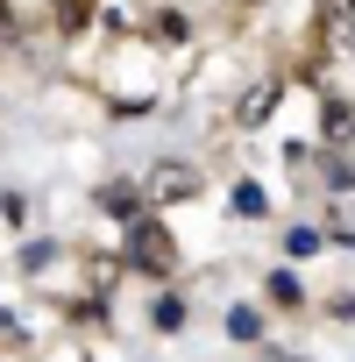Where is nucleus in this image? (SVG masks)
<instances>
[{"label":"nucleus","mask_w":355,"mask_h":362,"mask_svg":"<svg viewBox=\"0 0 355 362\" xmlns=\"http://www.w3.org/2000/svg\"><path fill=\"white\" fill-rule=\"evenodd\" d=\"M121 270H142V277H156V284L178 270V235H170L163 214H142L135 228H121Z\"/></svg>","instance_id":"1"},{"label":"nucleus","mask_w":355,"mask_h":362,"mask_svg":"<svg viewBox=\"0 0 355 362\" xmlns=\"http://www.w3.org/2000/svg\"><path fill=\"white\" fill-rule=\"evenodd\" d=\"M192 36H199V22L178 8V0H149V15L135 22V43H149V50H178V57L192 50Z\"/></svg>","instance_id":"2"},{"label":"nucleus","mask_w":355,"mask_h":362,"mask_svg":"<svg viewBox=\"0 0 355 362\" xmlns=\"http://www.w3.org/2000/svg\"><path fill=\"white\" fill-rule=\"evenodd\" d=\"M199 163H178V156H163V163H149V177H142V199H149V214H163V206H178V199H199Z\"/></svg>","instance_id":"3"},{"label":"nucleus","mask_w":355,"mask_h":362,"mask_svg":"<svg viewBox=\"0 0 355 362\" xmlns=\"http://www.w3.org/2000/svg\"><path fill=\"white\" fill-rule=\"evenodd\" d=\"M93 214H100V221H114V228H135V221L149 214L142 177H100V185H93Z\"/></svg>","instance_id":"4"},{"label":"nucleus","mask_w":355,"mask_h":362,"mask_svg":"<svg viewBox=\"0 0 355 362\" xmlns=\"http://www.w3.org/2000/svg\"><path fill=\"white\" fill-rule=\"evenodd\" d=\"M313 142H320V149H348V142H355V100H348V93H334V86L320 93V135H313Z\"/></svg>","instance_id":"5"},{"label":"nucleus","mask_w":355,"mask_h":362,"mask_svg":"<svg viewBox=\"0 0 355 362\" xmlns=\"http://www.w3.org/2000/svg\"><path fill=\"white\" fill-rule=\"evenodd\" d=\"M277 100H284V78H277V71L256 78V86L242 93V107H235V128H263V121L277 114Z\"/></svg>","instance_id":"6"},{"label":"nucleus","mask_w":355,"mask_h":362,"mask_svg":"<svg viewBox=\"0 0 355 362\" xmlns=\"http://www.w3.org/2000/svg\"><path fill=\"white\" fill-rule=\"evenodd\" d=\"M228 214L235 221H270V192L256 185V177H235L228 185Z\"/></svg>","instance_id":"7"},{"label":"nucleus","mask_w":355,"mask_h":362,"mask_svg":"<svg viewBox=\"0 0 355 362\" xmlns=\"http://www.w3.org/2000/svg\"><path fill=\"white\" fill-rule=\"evenodd\" d=\"M185 320H192L185 291H156V305H149V327H156V334H185Z\"/></svg>","instance_id":"8"},{"label":"nucleus","mask_w":355,"mask_h":362,"mask_svg":"<svg viewBox=\"0 0 355 362\" xmlns=\"http://www.w3.org/2000/svg\"><path fill=\"white\" fill-rule=\"evenodd\" d=\"M313 170H320V185H327V192H355V163H348V149H320Z\"/></svg>","instance_id":"9"},{"label":"nucleus","mask_w":355,"mask_h":362,"mask_svg":"<svg viewBox=\"0 0 355 362\" xmlns=\"http://www.w3.org/2000/svg\"><path fill=\"white\" fill-rule=\"evenodd\" d=\"M228 341L256 348V341H263V313H256V305H228Z\"/></svg>","instance_id":"10"},{"label":"nucleus","mask_w":355,"mask_h":362,"mask_svg":"<svg viewBox=\"0 0 355 362\" xmlns=\"http://www.w3.org/2000/svg\"><path fill=\"white\" fill-rule=\"evenodd\" d=\"M263 291H270V305H291V313L305 305V284H298L291 270H270V284H263Z\"/></svg>","instance_id":"11"},{"label":"nucleus","mask_w":355,"mask_h":362,"mask_svg":"<svg viewBox=\"0 0 355 362\" xmlns=\"http://www.w3.org/2000/svg\"><path fill=\"white\" fill-rule=\"evenodd\" d=\"M320 242H327V228H291V235H284V256H313Z\"/></svg>","instance_id":"12"},{"label":"nucleus","mask_w":355,"mask_h":362,"mask_svg":"<svg viewBox=\"0 0 355 362\" xmlns=\"http://www.w3.org/2000/svg\"><path fill=\"white\" fill-rule=\"evenodd\" d=\"M50 263H57V242H29V249H22V270H29V277H43Z\"/></svg>","instance_id":"13"},{"label":"nucleus","mask_w":355,"mask_h":362,"mask_svg":"<svg viewBox=\"0 0 355 362\" xmlns=\"http://www.w3.org/2000/svg\"><path fill=\"white\" fill-rule=\"evenodd\" d=\"M0 214H8V228H22V221H29V199H22V192H0Z\"/></svg>","instance_id":"14"},{"label":"nucleus","mask_w":355,"mask_h":362,"mask_svg":"<svg viewBox=\"0 0 355 362\" xmlns=\"http://www.w3.org/2000/svg\"><path fill=\"white\" fill-rule=\"evenodd\" d=\"M242 8H263V0H242Z\"/></svg>","instance_id":"15"}]
</instances>
